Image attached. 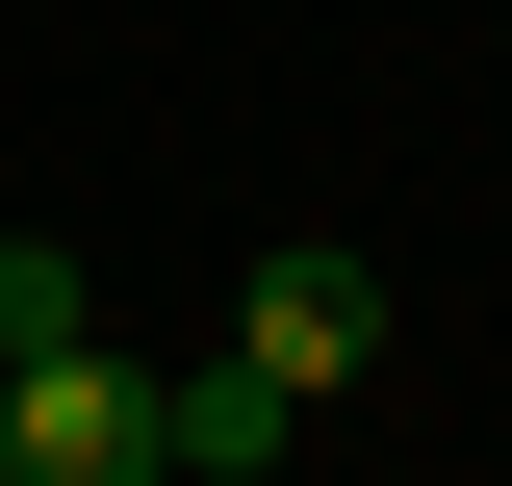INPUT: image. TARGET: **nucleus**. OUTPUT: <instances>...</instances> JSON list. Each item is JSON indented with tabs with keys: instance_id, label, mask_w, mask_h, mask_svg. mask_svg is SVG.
I'll list each match as a JSON object with an SVG mask.
<instances>
[{
	"instance_id": "f257e3e1",
	"label": "nucleus",
	"mask_w": 512,
	"mask_h": 486,
	"mask_svg": "<svg viewBox=\"0 0 512 486\" xmlns=\"http://www.w3.org/2000/svg\"><path fill=\"white\" fill-rule=\"evenodd\" d=\"M0 486H154V359L52 333V359L0 384Z\"/></svg>"
},
{
	"instance_id": "f03ea898",
	"label": "nucleus",
	"mask_w": 512,
	"mask_h": 486,
	"mask_svg": "<svg viewBox=\"0 0 512 486\" xmlns=\"http://www.w3.org/2000/svg\"><path fill=\"white\" fill-rule=\"evenodd\" d=\"M231 359L282 384V410H333V384L384 359V282H359V256H333V231H282V256H256V282H231Z\"/></svg>"
},
{
	"instance_id": "7ed1b4c3",
	"label": "nucleus",
	"mask_w": 512,
	"mask_h": 486,
	"mask_svg": "<svg viewBox=\"0 0 512 486\" xmlns=\"http://www.w3.org/2000/svg\"><path fill=\"white\" fill-rule=\"evenodd\" d=\"M282 435H308V410H282L256 359H154V461H180V486H282Z\"/></svg>"
},
{
	"instance_id": "20e7f679",
	"label": "nucleus",
	"mask_w": 512,
	"mask_h": 486,
	"mask_svg": "<svg viewBox=\"0 0 512 486\" xmlns=\"http://www.w3.org/2000/svg\"><path fill=\"white\" fill-rule=\"evenodd\" d=\"M52 333H103V256H52V231H0V359H52Z\"/></svg>"
},
{
	"instance_id": "39448f33",
	"label": "nucleus",
	"mask_w": 512,
	"mask_h": 486,
	"mask_svg": "<svg viewBox=\"0 0 512 486\" xmlns=\"http://www.w3.org/2000/svg\"><path fill=\"white\" fill-rule=\"evenodd\" d=\"M0 384H26V359H0Z\"/></svg>"
}]
</instances>
